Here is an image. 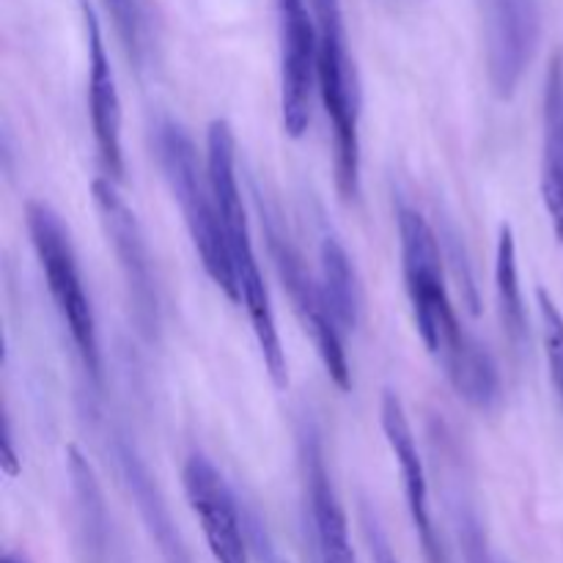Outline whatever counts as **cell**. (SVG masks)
<instances>
[{"label": "cell", "mask_w": 563, "mask_h": 563, "mask_svg": "<svg viewBox=\"0 0 563 563\" xmlns=\"http://www.w3.org/2000/svg\"><path fill=\"white\" fill-rule=\"evenodd\" d=\"M401 245V273L410 297L412 319L429 355L443 368L451 388L476 410L498 407L500 374L498 363L482 341L462 328L445 284L443 240L418 209L401 203L396 209Z\"/></svg>", "instance_id": "obj_1"}, {"label": "cell", "mask_w": 563, "mask_h": 563, "mask_svg": "<svg viewBox=\"0 0 563 563\" xmlns=\"http://www.w3.org/2000/svg\"><path fill=\"white\" fill-rule=\"evenodd\" d=\"M207 165L214 198H218L220 223H223L225 247H229L240 302L245 306L247 319L253 324V335H256L269 377L278 388H286L289 385V363H286V350L278 333V322H275L269 289L264 284L262 264H258L256 247H253L251 220H247L245 201H242L240 174H236V135L225 119H214L209 124Z\"/></svg>", "instance_id": "obj_2"}, {"label": "cell", "mask_w": 563, "mask_h": 563, "mask_svg": "<svg viewBox=\"0 0 563 563\" xmlns=\"http://www.w3.org/2000/svg\"><path fill=\"white\" fill-rule=\"evenodd\" d=\"M152 143L154 157H157L170 196L179 203L187 234H190L192 247L201 258L203 273L231 302H240L229 247H225L223 223H220L218 198H214L212 179H209V165L198 154L190 132L174 119H157Z\"/></svg>", "instance_id": "obj_3"}, {"label": "cell", "mask_w": 563, "mask_h": 563, "mask_svg": "<svg viewBox=\"0 0 563 563\" xmlns=\"http://www.w3.org/2000/svg\"><path fill=\"white\" fill-rule=\"evenodd\" d=\"M317 25L319 99L333 126L335 185L344 201L361 196V80L346 42L341 0H311Z\"/></svg>", "instance_id": "obj_4"}, {"label": "cell", "mask_w": 563, "mask_h": 563, "mask_svg": "<svg viewBox=\"0 0 563 563\" xmlns=\"http://www.w3.org/2000/svg\"><path fill=\"white\" fill-rule=\"evenodd\" d=\"M253 198H256L258 218H262V231L264 240H267L269 258H273L275 273H278V280L284 284V291L289 295L291 308H295L302 330L311 335L319 361H322L324 372L333 379L335 388L350 390L352 372L344 346V330L339 328L333 311H330L322 280H319V275H313L311 267H308L306 256H302L295 236L286 229V220L284 214L278 212V207L269 203L258 187H253Z\"/></svg>", "instance_id": "obj_5"}, {"label": "cell", "mask_w": 563, "mask_h": 563, "mask_svg": "<svg viewBox=\"0 0 563 563\" xmlns=\"http://www.w3.org/2000/svg\"><path fill=\"white\" fill-rule=\"evenodd\" d=\"M25 223L33 253H36L49 297L55 302V311H58L64 328L69 330V339L80 355L82 368L91 374L93 383H99L102 379V352H99L97 317H93L91 300L86 295L69 229L64 225L60 214L42 201L27 203Z\"/></svg>", "instance_id": "obj_6"}, {"label": "cell", "mask_w": 563, "mask_h": 563, "mask_svg": "<svg viewBox=\"0 0 563 563\" xmlns=\"http://www.w3.org/2000/svg\"><path fill=\"white\" fill-rule=\"evenodd\" d=\"M91 198L104 236H108V245L113 247L115 262H119L121 275H124L126 297H130L137 333L146 341H154L159 335V324H163V311H159L157 273H154V262L146 245V234L141 229V220L132 212L130 203L124 201L115 181H110L108 176L93 179Z\"/></svg>", "instance_id": "obj_7"}, {"label": "cell", "mask_w": 563, "mask_h": 563, "mask_svg": "<svg viewBox=\"0 0 563 563\" xmlns=\"http://www.w3.org/2000/svg\"><path fill=\"white\" fill-rule=\"evenodd\" d=\"M297 460L302 484V537L308 563H357L350 542V522L328 471L322 432L313 418L297 427Z\"/></svg>", "instance_id": "obj_8"}, {"label": "cell", "mask_w": 563, "mask_h": 563, "mask_svg": "<svg viewBox=\"0 0 563 563\" xmlns=\"http://www.w3.org/2000/svg\"><path fill=\"white\" fill-rule=\"evenodd\" d=\"M478 9L489 88L498 99H511L537 58L542 9L539 0H478Z\"/></svg>", "instance_id": "obj_9"}, {"label": "cell", "mask_w": 563, "mask_h": 563, "mask_svg": "<svg viewBox=\"0 0 563 563\" xmlns=\"http://www.w3.org/2000/svg\"><path fill=\"white\" fill-rule=\"evenodd\" d=\"M280 121L286 135L302 137L319 93L317 25L306 0H278Z\"/></svg>", "instance_id": "obj_10"}, {"label": "cell", "mask_w": 563, "mask_h": 563, "mask_svg": "<svg viewBox=\"0 0 563 563\" xmlns=\"http://www.w3.org/2000/svg\"><path fill=\"white\" fill-rule=\"evenodd\" d=\"M187 504L201 522L209 553L218 563H251L245 537V511L231 493L223 473L203 454H190L181 471Z\"/></svg>", "instance_id": "obj_11"}, {"label": "cell", "mask_w": 563, "mask_h": 563, "mask_svg": "<svg viewBox=\"0 0 563 563\" xmlns=\"http://www.w3.org/2000/svg\"><path fill=\"white\" fill-rule=\"evenodd\" d=\"M82 27H86L88 49V113H91L93 143H97L99 163L110 181L119 185L124 179V146H121V97L115 86L113 66H110L108 47H104L102 25L88 0H80Z\"/></svg>", "instance_id": "obj_12"}, {"label": "cell", "mask_w": 563, "mask_h": 563, "mask_svg": "<svg viewBox=\"0 0 563 563\" xmlns=\"http://www.w3.org/2000/svg\"><path fill=\"white\" fill-rule=\"evenodd\" d=\"M379 421H383L385 440L390 445V454H394L396 465L401 471V482H405V495H407V509H410V520L416 526L418 539H421L423 555L427 563H449L445 561V550L440 544L438 528L432 520V506H429V484H427V471H423L421 454H418L416 445V432L410 427V418H407L405 405L396 394L383 396V407H379Z\"/></svg>", "instance_id": "obj_13"}, {"label": "cell", "mask_w": 563, "mask_h": 563, "mask_svg": "<svg viewBox=\"0 0 563 563\" xmlns=\"http://www.w3.org/2000/svg\"><path fill=\"white\" fill-rule=\"evenodd\" d=\"M108 449L110 460H113L115 473L121 478V487L126 489V495L135 504L137 515H141L143 526H146L148 537L157 544L159 555L165 563H192L190 553H187V544L181 539L179 528H176L174 517H170L168 504H165L163 493H159L157 482H154L152 471L146 467V462L141 460L135 445L126 440V434L110 432L108 434Z\"/></svg>", "instance_id": "obj_14"}, {"label": "cell", "mask_w": 563, "mask_h": 563, "mask_svg": "<svg viewBox=\"0 0 563 563\" xmlns=\"http://www.w3.org/2000/svg\"><path fill=\"white\" fill-rule=\"evenodd\" d=\"M66 473H69L71 511H75L77 548L82 563H104L110 544V515L104 504L102 484L93 473L91 462L77 445L66 449Z\"/></svg>", "instance_id": "obj_15"}, {"label": "cell", "mask_w": 563, "mask_h": 563, "mask_svg": "<svg viewBox=\"0 0 563 563\" xmlns=\"http://www.w3.org/2000/svg\"><path fill=\"white\" fill-rule=\"evenodd\" d=\"M542 201L555 240L563 242V58L553 60L544 88Z\"/></svg>", "instance_id": "obj_16"}, {"label": "cell", "mask_w": 563, "mask_h": 563, "mask_svg": "<svg viewBox=\"0 0 563 563\" xmlns=\"http://www.w3.org/2000/svg\"><path fill=\"white\" fill-rule=\"evenodd\" d=\"M319 280L339 328L344 335L352 333L361 324L363 289L350 253L333 231H324L319 240Z\"/></svg>", "instance_id": "obj_17"}, {"label": "cell", "mask_w": 563, "mask_h": 563, "mask_svg": "<svg viewBox=\"0 0 563 563\" xmlns=\"http://www.w3.org/2000/svg\"><path fill=\"white\" fill-rule=\"evenodd\" d=\"M495 291H498L500 324H504L506 341L517 352H526L528 341H531V330H528V308L526 300H522L515 231L509 225H500L498 234V251H495Z\"/></svg>", "instance_id": "obj_18"}, {"label": "cell", "mask_w": 563, "mask_h": 563, "mask_svg": "<svg viewBox=\"0 0 563 563\" xmlns=\"http://www.w3.org/2000/svg\"><path fill=\"white\" fill-rule=\"evenodd\" d=\"M104 9H108L126 58L135 69H141L143 58H146V20H143L141 0H104Z\"/></svg>", "instance_id": "obj_19"}, {"label": "cell", "mask_w": 563, "mask_h": 563, "mask_svg": "<svg viewBox=\"0 0 563 563\" xmlns=\"http://www.w3.org/2000/svg\"><path fill=\"white\" fill-rule=\"evenodd\" d=\"M539 302V319H542V341H544V355H548L550 379H553L555 396H559L563 407V313L555 306L553 295L548 289L537 291Z\"/></svg>", "instance_id": "obj_20"}, {"label": "cell", "mask_w": 563, "mask_h": 563, "mask_svg": "<svg viewBox=\"0 0 563 563\" xmlns=\"http://www.w3.org/2000/svg\"><path fill=\"white\" fill-rule=\"evenodd\" d=\"M454 517L456 531H460L462 553H465L467 563H504L500 559H495L493 550H489L482 526H478V517L473 515V509L467 506V500L462 498V493L460 498L454 500Z\"/></svg>", "instance_id": "obj_21"}, {"label": "cell", "mask_w": 563, "mask_h": 563, "mask_svg": "<svg viewBox=\"0 0 563 563\" xmlns=\"http://www.w3.org/2000/svg\"><path fill=\"white\" fill-rule=\"evenodd\" d=\"M361 522H363V533H366L368 550H372V561L374 563H399L396 553L390 550V542H388V537H385L383 526H379V520L374 517V511L368 509V506H363Z\"/></svg>", "instance_id": "obj_22"}, {"label": "cell", "mask_w": 563, "mask_h": 563, "mask_svg": "<svg viewBox=\"0 0 563 563\" xmlns=\"http://www.w3.org/2000/svg\"><path fill=\"white\" fill-rule=\"evenodd\" d=\"M0 465H3L5 476H11V478L20 473V460H16V454H14V440H11L9 418H3V460H0Z\"/></svg>", "instance_id": "obj_23"}, {"label": "cell", "mask_w": 563, "mask_h": 563, "mask_svg": "<svg viewBox=\"0 0 563 563\" xmlns=\"http://www.w3.org/2000/svg\"><path fill=\"white\" fill-rule=\"evenodd\" d=\"M0 563H25V561L16 559V555H11V553H5V555H3V561H0Z\"/></svg>", "instance_id": "obj_24"}]
</instances>
